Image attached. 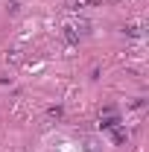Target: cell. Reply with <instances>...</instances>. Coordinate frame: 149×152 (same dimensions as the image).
Listing matches in <instances>:
<instances>
[{
	"label": "cell",
	"mask_w": 149,
	"mask_h": 152,
	"mask_svg": "<svg viewBox=\"0 0 149 152\" xmlns=\"http://www.w3.org/2000/svg\"><path fill=\"white\" fill-rule=\"evenodd\" d=\"M99 129H102V132H108V137H111L114 143H123V140H126V126L120 123V117H117L111 108L102 114V120H99Z\"/></svg>",
	"instance_id": "1"
},
{
	"label": "cell",
	"mask_w": 149,
	"mask_h": 152,
	"mask_svg": "<svg viewBox=\"0 0 149 152\" xmlns=\"http://www.w3.org/2000/svg\"><path fill=\"white\" fill-rule=\"evenodd\" d=\"M64 38H67L70 44H76V41H79V32H76L73 23H67V26H64Z\"/></svg>",
	"instance_id": "2"
}]
</instances>
